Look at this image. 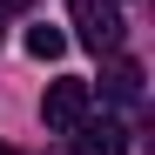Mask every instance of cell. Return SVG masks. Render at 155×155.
I'll return each mask as SVG.
<instances>
[{
  "instance_id": "6da1fadb",
  "label": "cell",
  "mask_w": 155,
  "mask_h": 155,
  "mask_svg": "<svg viewBox=\"0 0 155 155\" xmlns=\"http://www.w3.org/2000/svg\"><path fill=\"white\" fill-rule=\"evenodd\" d=\"M74 20H81V41L94 47V54H115V47H121V14H115V0H74Z\"/></svg>"
},
{
  "instance_id": "7a4b0ae2",
  "label": "cell",
  "mask_w": 155,
  "mask_h": 155,
  "mask_svg": "<svg viewBox=\"0 0 155 155\" xmlns=\"http://www.w3.org/2000/svg\"><path fill=\"white\" fill-rule=\"evenodd\" d=\"M88 101H94V94H88V81H74V74H68V81H54V88H47V101H41V121L54 128V135H68V128L88 115Z\"/></svg>"
},
{
  "instance_id": "3957f363",
  "label": "cell",
  "mask_w": 155,
  "mask_h": 155,
  "mask_svg": "<svg viewBox=\"0 0 155 155\" xmlns=\"http://www.w3.org/2000/svg\"><path fill=\"white\" fill-rule=\"evenodd\" d=\"M68 135H74V155H128V128H121V121H108V115H101V121H94V115H81Z\"/></svg>"
},
{
  "instance_id": "277c9868",
  "label": "cell",
  "mask_w": 155,
  "mask_h": 155,
  "mask_svg": "<svg viewBox=\"0 0 155 155\" xmlns=\"http://www.w3.org/2000/svg\"><path fill=\"white\" fill-rule=\"evenodd\" d=\"M108 94L115 101H142V61H115L108 68Z\"/></svg>"
},
{
  "instance_id": "5b68a950",
  "label": "cell",
  "mask_w": 155,
  "mask_h": 155,
  "mask_svg": "<svg viewBox=\"0 0 155 155\" xmlns=\"http://www.w3.org/2000/svg\"><path fill=\"white\" fill-rule=\"evenodd\" d=\"M61 47H68V34H61V27H47V20H41V27H27V54H34V61H54Z\"/></svg>"
},
{
  "instance_id": "8992f818",
  "label": "cell",
  "mask_w": 155,
  "mask_h": 155,
  "mask_svg": "<svg viewBox=\"0 0 155 155\" xmlns=\"http://www.w3.org/2000/svg\"><path fill=\"white\" fill-rule=\"evenodd\" d=\"M0 155H14V148H7V142H0Z\"/></svg>"
}]
</instances>
